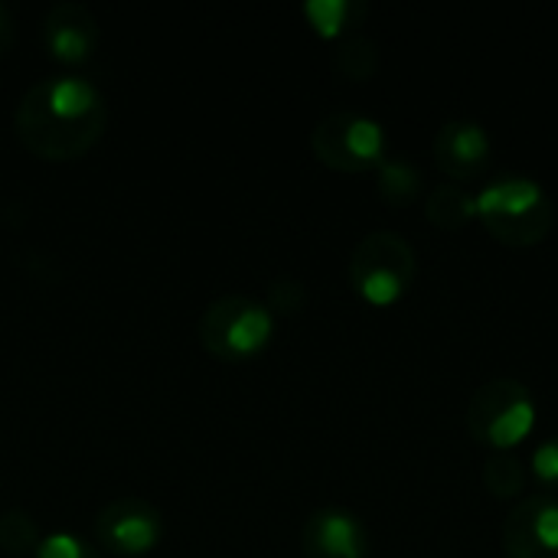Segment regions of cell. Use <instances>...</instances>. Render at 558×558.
Wrapping results in <instances>:
<instances>
[{
    "label": "cell",
    "instance_id": "cell-1",
    "mask_svg": "<svg viewBox=\"0 0 558 558\" xmlns=\"http://www.w3.org/2000/svg\"><path fill=\"white\" fill-rule=\"evenodd\" d=\"M13 128L20 144L49 163L85 157L108 128V105L98 85L78 75H49L26 88Z\"/></svg>",
    "mask_w": 558,
    "mask_h": 558
},
{
    "label": "cell",
    "instance_id": "cell-2",
    "mask_svg": "<svg viewBox=\"0 0 558 558\" xmlns=\"http://www.w3.org/2000/svg\"><path fill=\"white\" fill-rule=\"evenodd\" d=\"M477 219L497 242L510 248H530L549 235L556 209L549 193L536 180L497 177L477 193Z\"/></svg>",
    "mask_w": 558,
    "mask_h": 558
},
{
    "label": "cell",
    "instance_id": "cell-3",
    "mask_svg": "<svg viewBox=\"0 0 558 558\" xmlns=\"http://www.w3.org/2000/svg\"><path fill=\"white\" fill-rule=\"evenodd\" d=\"M415 271H418V258L412 242L389 229L363 235L350 252V265H347L350 288L356 291V298H363L373 307L399 304L412 291Z\"/></svg>",
    "mask_w": 558,
    "mask_h": 558
},
{
    "label": "cell",
    "instance_id": "cell-4",
    "mask_svg": "<svg viewBox=\"0 0 558 558\" xmlns=\"http://www.w3.org/2000/svg\"><path fill=\"white\" fill-rule=\"evenodd\" d=\"M275 337V314L268 304L226 294L213 301L199 317V347L219 363H245L268 350Z\"/></svg>",
    "mask_w": 558,
    "mask_h": 558
},
{
    "label": "cell",
    "instance_id": "cell-5",
    "mask_svg": "<svg viewBox=\"0 0 558 558\" xmlns=\"http://www.w3.org/2000/svg\"><path fill=\"white\" fill-rule=\"evenodd\" d=\"M536 428V399L517 379H490L468 402V432L490 451H513Z\"/></svg>",
    "mask_w": 558,
    "mask_h": 558
},
{
    "label": "cell",
    "instance_id": "cell-6",
    "mask_svg": "<svg viewBox=\"0 0 558 558\" xmlns=\"http://www.w3.org/2000/svg\"><path fill=\"white\" fill-rule=\"evenodd\" d=\"M314 157L340 173H366L386 160V128L360 111H330L311 131Z\"/></svg>",
    "mask_w": 558,
    "mask_h": 558
},
{
    "label": "cell",
    "instance_id": "cell-7",
    "mask_svg": "<svg viewBox=\"0 0 558 558\" xmlns=\"http://www.w3.org/2000/svg\"><path fill=\"white\" fill-rule=\"evenodd\" d=\"M95 539L111 556H150L163 539V517L154 504L141 497H121V500H111L105 510H98Z\"/></svg>",
    "mask_w": 558,
    "mask_h": 558
},
{
    "label": "cell",
    "instance_id": "cell-8",
    "mask_svg": "<svg viewBox=\"0 0 558 558\" xmlns=\"http://www.w3.org/2000/svg\"><path fill=\"white\" fill-rule=\"evenodd\" d=\"M507 558H558V497L533 494L517 500L504 523Z\"/></svg>",
    "mask_w": 558,
    "mask_h": 558
},
{
    "label": "cell",
    "instance_id": "cell-9",
    "mask_svg": "<svg viewBox=\"0 0 558 558\" xmlns=\"http://www.w3.org/2000/svg\"><path fill=\"white\" fill-rule=\"evenodd\" d=\"M101 43L95 13L85 3H56L43 16V46L59 65H85Z\"/></svg>",
    "mask_w": 558,
    "mask_h": 558
},
{
    "label": "cell",
    "instance_id": "cell-10",
    "mask_svg": "<svg viewBox=\"0 0 558 558\" xmlns=\"http://www.w3.org/2000/svg\"><path fill=\"white\" fill-rule=\"evenodd\" d=\"M304 558H366L369 533L360 517L340 507H324L307 517L301 530Z\"/></svg>",
    "mask_w": 558,
    "mask_h": 558
},
{
    "label": "cell",
    "instance_id": "cell-11",
    "mask_svg": "<svg viewBox=\"0 0 558 558\" xmlns=\"http://www.w3.org/2000/svg\"><path fill=\"white\" fill-rule=\"evenodd\" d=\"M432 154H435L438 170L448 180L464 183V180H474V177H481L487 170V163H490V134L477 121H448L435 134Z\"/></svg>",
    "mask_w": 558,
    "mask_h": 558
},
{
    "label": "cell",
    "instance_id": "cell-12",
    "mask_svg": "<svg viewBox=\"0 0 558 558\" xmlns=\"http://www.w3.org/2000/svg\"><path fill=\"white\" fill-rule=\"evenodd\" d=\"M369 7L363 0H307L304 20L324 39H350L363 26Z\"/></svg>",
    "mask_w": 558,
    "mask_h": 558
},
{
    "label": "cell",
    "instance_id": "cell-13",
    "mask_svg": "<svg viewBox=\"0 0 558 558\" xmlns=\"http://www.w3.org/2000/svg\"><path fill=\"white\" fill-rule=\"evenodd\" d=\"M425 219L445 232H458L477 219V196L461 183H441L425 199Z\"/></svg>",
    "mask_w": 558,
    "mask_h": 558
},
{
    "label": "cell",
    "instance_id": "cell-14",
    "mask_svg": "<svg viewBox=\"0 0 558 558\" xmlns=\"http://www.w3.org/2000/svg\"><path fill=\"white\" fill-rule=\"evenodd\" d=\"M376 193L389 206H409L422 193V170L409 157H386L376 167Z\"/></svg>",
    "mask_w": 558,
    "mask_h": 558
},
{
    "label": "cell",
    "instance_id": "cell-15",
    "mask_svg": "<svg viewBox=\"0 0 558 558\" xmlns=\"http://www.w3.org/2000/svg\"><path fill=\"white\" fill-rule=\"evenodd\" d=\"M484 487L497 500H523L526 490V468L513 451H490L484 461Z\"/></svg>",
    "mask_w": 558,
    "mask_h": 558
},
{
    "label": "cell",
    "instance_id": "cell-16",
    "mask_svg": "<svg viewBox=\"0 0 558 558\" xmlns=\"http://www.w3.org/2000/svg\"><path fill=\"white\" fill-rule=\"evenodd\" d=\"M379 62H383L379 46H376L369 36H360V33L350 36V39H343L340 49H337V56H333L337 72H340L343 78H350V82H366V78H373L376 69H379Z\"/></svg>",
    "mask_w": 558,
    "mask_h": 558
},
{
    "label": "cell",
    "instance_id": "cell-17",
    "mask_svg": "<svg viewBox=\"0 0 558 558\" xmlns=\"http://www.w3.org/2000/svg\"><path fill=\"white\" fill-rule=\"evenodd\" d=\"M39 526L26 510H7L0 513V549L7 556H33L39 546Z\"/></svg>",
    "mask_w": 558,
    "mask_h": 558
},
{
    "label": "cell",
    "instance_id": "cell-18",
    "mask_svg": "<svg viewBox=\"0 0 558 558\" xmlns=\"http://www.w3.org/2000/svg\"><path fill=\"white\" fill-rule=\"evenodd\" d=\"M33 558H101V553H98L88 539H82V536L62 530V533L43 536L39 546H36V553H33Z\"/></svg>",
    "mask_w": 558,
    "mask_h": 558
},
{
    "label": "cell",
    "instance_id": "cell-19",
    "mask_svg": "<svg viewBox=\"0 0 558 558\" xmlns=\"http://www.w3.org/2000/svg\"><path fill=\"white\" fill-rule=\"evenodd\" d=\"M530 468H533V477L539 481L543 494L558 497V435L556 438H546V441L533 451Z\"/></svg>",
    "mask_w": 558,
    "mask_h": 558
},
{
    "label": "cell",
    "instance_id": "cell-20",
    "mask_svg": "<svg viewBox=\"0 0 558 558\" xmlns=\"http://www.w3.org/2000/svg\"><path fill=\"white\" fill-rule=\"evenodd\" d=\"M304 304V284L291 278H278L268 291V311L271 314H298Z\"/></svg>",
    "mask_w": 558,
    "mask_h": 558
},
{
    "label": "cell",
    "instance_id": "cell-21",
    "mask_svg": "<svg viewBox=\"0 0 558 558\" xmlns=\"http://www.w3.org/2000/svg\"><path fill=\"white\" fill-rule=\"evenodd\" d=\"M13 39H16V26H13V16H10V10L0 3V59L10 52V46H13Z\"/></svg>",
    "mask_w": 558,
    "mask_h": 558
}]
</instances>
